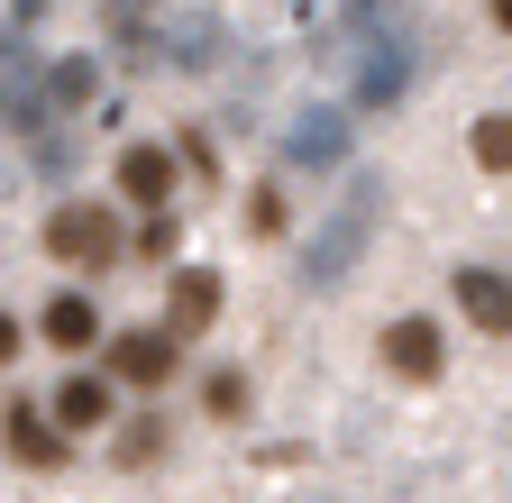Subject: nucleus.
Listing matches in <instances>:
<instances>
[{
    "label": "nucleus",
    "mask_w": 512,
    "mask_h": 503,
    "mask_svg": "<svg viewBox=\"0 0 512 503\" xmlns=\"http://www.w3.org/2000/svg\"><path fill=\"white\" fill-rule=\"evenodd\" d=\"M375 202H384V183H357V193L330 211V229L311 238V257H302V284L311 293H330V284H348V266H357V247H366V229H375Z\"/></svg>",
    "instance_id": "obj_1"
},
{
    "label": "nucleus",
    "mask_w": 512,
    "mask_h": 503,
    "mask_svg": "<svg viewBox=\"0 0 512 503\" xmlns=\"http://www.w3.org/2000/svg\"><path fill=\"white\" fill-rule=\"evenodd\" d=\"M46 257H55V266H92V275H101V266H119V257H128V238H119V220H110V211L64 202V211L46 220Z\"/></svg>",
    "instance_id": "obj_2"
},
{
    "label": "nucleus",
    "mask_w": 512,
    "mask_h": 503,
    "mask_svg": "<svg viewBox=\"0 0 512 503\" xmlns=\"http://www.w3.org/2000/svg\"><path fill=\"white\" fill-rule=\"evenodd\" d=\"M174 366H183V330H174V321H165V330H119V339H110V375H119V385H138V394H165Z\"/></svg>",
    "instance_id": "obj_3"
},
{
    "label": "nucleus",
    "mask_w": 512,
    "mask_h": 503,
    "mask_svg": "<svg viewBox=\"0 0 512 503\" xmlns=\"http://www.w3.org/2000/svg\"><path fill=\"white\" fill-rule=\"evenodd\" d=\"M448 293H458L467 330H485V339H512V275H503V266H458V275H448Z\"/></svg>",
    "instance_id": "obj_4"
},
{
    "label": "nucleus",
    "mask_w": 512,
    "mask_h": 503,
    "mask_svg": "<svg viewBox=\"0 0 512 503\" xmlns=\"http://www.w3.org/2000/svg\"><path fill=\"white\" fill-rule=\"evenodd\" d=\"M384 366H394L403 385H439L448 348H439V330H430V321H394V330H384Z\"/></svg>",
    "instance_id": "obj_5"
},
{
    "label": "nucleus",
    "mask_w": 512,
    "mask_h": 503,
    "mask_svg": "<svg viewBox=\"0 0 512 503\" xmlns=\"http://www.w3.org/2000/svg\"><path fill=\"white\" fill-rule=\"evenodd\" d=\"M284 156L311 165V174H320V165H339V156H348V110H302L293 129H284Z\"/></svg>",
    "instance_id": "obj_6"
},
{
    "label": "nucleus",
    "mask_w": 512,
    "mask_h": 503,
    "mask_svg": "<svg viewBox=\"0 0 512 503\" xmlns=\"http://www.w3.org/2000/svg\"><path fill=\"white\" fill-rule=\"evenodd\" d=\"M110 183H119L128 202L165 211V193H174V156H165V147H119V174H110Z\"/></svg>",
    "instance_id": "obj_7"
},
{
    "label": "nucleus",
    "mask_w": 512,
    "mask_h": 503,
    "mask_svg": "<svg viewBox=\"0 0 512 503\" xmlns=\"http://www.w3.org/2000/svg\"><path fill=\"white\" fill-rule=\"evenodd\" d=\"M37 339H46V348H92V339H101L92 293H55V302L37 311Z\"/></svg>",
    "instance_id": "obj_8"
},
{
    "label": "nucleus",
    "mask_w": 512,
    "mask_h": 503,
    "mask_svg": "<svg viewBox=\"0 0 512 503\" xmlns=\"http://www.w3.org/2000/svg\"><path fill=\"white\" fill-rule=\"evenodd\" d=\"M165 321H174L183 339H202V330L220 321V275H202V266H192V275H174V311H165Z\"/></svg>",
    "instance_id": "obj_9"
},
{
    "label": "nucleus",
    "mask_w": 512,
    "mask_h": 503,
    "mask_svg": "<svg viewBox=\"0 0 512 503\" xmlns=\"http://www.w3.org/2000/svg\"><path fill=\"white\" fill-rule=\"evenodd\" d=\"M156 46H174V65H183V74H202L211 55H220V19H211V10H183Z\"/></svg>",
    "instance_id": "obj_10"
},
{
    "label": "nucleus",
    "mask_w": 512,
    "mask_h": 503,
    "mask_svg": "<svg viewBox=\"0 0 512 503\" xmlns=\"http://www.w3.org/2000/svg\"><path fill=\"white\" fill-rule=\"evenodd\" d=\"M366 46H375V55H366V74H357V101L375 110V101H394V92H403V74H412V55H403L394 37H366Z\"/></svg>",
    "instance_id": "obj_11"
},
{
    "label": "nucleus",
    "mask_w": 512,
    "mask_h": 503,
    "mask_svg": "<svg viewBox=\"0 0 512 503\" xmlns=\"http://www.w3.org/2000/svg\"><path fill=\"white\" fill-rule=\"evenodd\" d=\"M55 421L64 430H110V385L101 375H74V385L55 394Z\"/></svg>",
    "instance_id": "obj_12"
},
{
    "label": "nucleus",
    "mask_w": 512,
    "mask_h": 503,
    "mask_svg": "<svg viewBox=\"0 0 512 503\" xmlns=\"http://www.w3.org/2000/svg\"><path fill=\"white\" fill-rule=\"evenodd\" d=\"M92 92H101V65H92V55H64V65L46 74V101H55V110H83Z\"/></svg>",
    "instance_id": "obj_13"
},
{
    "label": "nucleus",
    "mask_w": 512,
    "mask_h": 503,
    "mask_svg": "<svg viewBox=\"0 0 512 503\" xmlns=\"http://www.w3.org/2000/svg\"><path fill=\"white\" fill-rule=\"evenodd\" d=\"M10 449H19L28 467H55V458H64V439H55V430H46L28 403H10Z\"/></svg>",
    "instance_id": "obj_14"
},
{
    "label": "nucleus",
    "mask_w": 512,
    "mask_h": 503,
    "mask_svg": "<svg viewBox=\"0 0 512 503\" xmlns=\"http://www.w3.org/2000/svg\"><path fill=\"white\" fill-rule=\"evenodd\" d=\"M467 147H476V165H485V174H512V110H485Z\"/></svg>",
    "instance_id": "obj_15"
},
{
    "label": "nucleus",
    "mask_w": 512,
    "mask_h": 503,
    "mask_svg": "<svg viewBox=\"0 0 512 503\" xmlns=\"http://www.w3.org/2000/svg\"><path fill=\"white\" fill-rule=\"evenodd\" d=\"M165 10V0H110V37L119 46H147V19Z\"/></svg>",
    "instance_id": "obj_16"
},
{
    "label": "nucleus",
    "mask_w": 512,
    "mask_h": 503,
    "mask_svg": "<svg viewBox=\"0 0 512 503\" xmlns=\"http://www.w3.org/2000/svg\"><path fill=\"white\" fill-rule=\"evenodd\" d=\"M202 412L211 421H238L247 412V375H211V385H202Z\"/></svg>",
    "instance_id": "obj_17"
},
{
    "label": "nucleus",
    "mask_w": 512,
    "mask_h": 503,
    "mask_svg": "<svg viewBox=\"0 0 512 503\" xmlns=\"http://www.w3.org/2000/svg\"><path fill=\"white\" fill-rule=\"evenodd\" d=\"M138 257H156V266H165V257H174V211H156V220H147V229H138Z\"/></svg>",
    "instance_id": "obj_18"
},
{
    "label": "nucleus",
    "mask_w": 512,
    "mask_h": 503,
    "mask_svg": "<svg viewBox=\"0 0 512 503\" xmlns=\"http://www.w3.org/2000/svg\"><path fill=\"white\" fill-rule=\"evenodd\" d=\"M348 19H357V28H375V0H348Z\"/></svg>",
    "instance_id": "obj_19"
},
{
    "label": "nucleus",
    "mask_w": 512,
    "mask_h": 503,
    "mask_svg": "<svg viewBox=\"0 0 512 503\" xmlns=\"http://www.w3.org/2000/svg\"><path fill=\"white\" fill-rule=\"evenodd\" d=\"M37 10H46V0H10V19H37Z\"/></svg>",
    "instance_id": "obj_20"
},
{
    "label": "nucleus",
    "mask_w": 512,
    "mask_h": 503,
    "mask_svg": "<svg viewBox=\"0 0 512 503\" xmlns=\"http://www.w3.org/2000/svg\"><path fill=\"white\" fill-rule=\"evenodd\" d=\"M485 10H494V28H512V0H485Z\"/></svg>",
    "instance_id": "obj_21"
}]
</instances>
